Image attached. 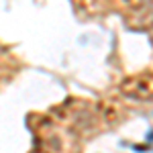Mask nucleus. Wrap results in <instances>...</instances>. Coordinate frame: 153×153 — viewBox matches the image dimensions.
I'll return each instance as SVG.
<instances>
[{
  "label": "nucleus",
  "mask_w": 153,
  "mask_h": 153,
  "mask_svg": "<svg viewBox=\"0 0 153 153\" xmlns=\"http://www.w3.org/2000/svg\"><path fill=\"white\" fill-rule=\"evenodd\" d=\"M120 94L135 98V100H145L153 96V74H139V76H131L125 78L118 84Z\"/></svg>",
  "instance_id": "1"
},
{
  "label": "nucleus",
  "mask_w": 153,
  "mask_h": 153,
  "mask_svg": "<svg viewBox=\"0 0 153 153\" xmlns=\"http://www.w3.org/2000/svg\"><path fill=\"white\" fill-rule=\"evenodd\" d=\"M100 108V114H102V118L104 120H110V123H114L118 118V110L114 108V106H110L108 102H102V104L98 106Z\"/></svg>",
  "instance_id": "2"
}]
</instances>
